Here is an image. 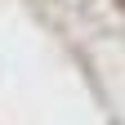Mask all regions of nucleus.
<instances>
[{"label": "nucleus", "mask_w": 125, "mask_h": 125, "mask_svg": "<svg viewBox=\"0 0 125 125\" xmlns=\"http://www.w3.org/2000/svg\"><path fill=\"white\" fill-rule=\"evenodd\" d=\"M116 9H121V13H125V0H116Z\"/></svg>", "instance_id": "obj_1"}]
</instances>
